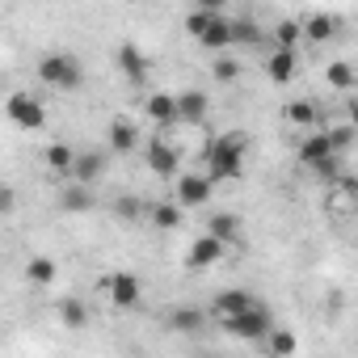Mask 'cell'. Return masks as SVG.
I'll use <instances>...</instances> for the list:
<instances>
[{"label":"cell","mask_w":358,"mask_h":358,"mask_svg":"<svg viewBox=\"0 0 358 358\" xmlns=\"http://www.w3.org/2000/svg\"><path fill=\"white\" fill-rule=\"evenodd\" d=\"M207 177L211 182H236L245 173V131H228V135H215L211 148H207Z\"/></svg>","instance_id":"6da1fadb"},{"label":"cell","mask_w":358,"mask_h":358,"mask_svg":"<svg viewBox=\"0 0 358 358\" xmlns=\"http://www.w3.org/2000/svg\"><path fill=\"white\" fill-rule=\"evenodd\" d=\"M38 80H43L47 89H55V93H72V89H80L85 68H80L76 55H68V51H51V55L38 59Z\"/></svg>","instance_id":"7a4b0ae2"},{"label":"cell","mask_w":358,"mask_h":358,"mask_svg":"<svg viewBox=\"0 0 358 358\" xmlns=\"http://www.w3.org/2000/svg\"><path fill=\"white\" fill-rule=\"evenodd\" d=\"M224 329H228L232 337H241V341H266V333L274 329V316H270V308L257 299L249 312H241V316L224 320Z\"/></svg>","instance_id":"3957f363"},{"label":"cell","mask_w":358,"mask_h":358,"mask_svg":"<svg viewBox=\"0 0 358 358\" xmlns=\"http://www.w3.org/2000/svg\"><path fill=\"white\" fill-rule=\"evenodd\" d=\"M5 114H9V122L22 127V131L47 127V110H43V101H38L34 93H13V97L5 101Z\"/></svg>","instance_id":"277c9868"},{"label":"cell","mask_w":358,"mask_h":358,"mask_svg":"<svg viewBox=\"0 0 358 358\" xmlns=\"http://www.w3.org/2000/svg\"><path fill=\"white\" fill-rule=\"evenodd\" d=\"M211 190H215V182L207 173H182L177 177V207H203V203H211Z\"/></svg>","instance_id":"5b68a950"},{"label":"cell","mask_w":358,"mask_h":358,"mask_svg":"<svg viewBox=\"0 0 358 358\" xmlns=\"http://www.w3.org/2000/svg\"><path fill=\"white\" fill-rule=\"evenodd\" d=\"M173 110H177V122L203 127V122H207V110H211V97H207L203 89H186V93L173 97Z\"/></svg>","instance_id":"8992f818"},{"label":"cell","mask_w":358,"mask_h":358,"mask_svg":"<svg viewBox=\"0 0 358 358\" xmlns=\"http://www.w3.org/2000/svg\"><path fill=\"white\" fill-rule=\"evenodd\" d=\"M224 262V245L215 241V236H199L190 249H186V270H194V274H203V270H211V266H220Z\"/></svg>","instance_id":"52a82bcc"},{"label":"cell","mask_w":358,"mask_h":358,"mask_svg":"<svg viewBox=\"0 0 358 358\" xmlns=\"http://www.w3.org/2000/svg\"><path fill=\"white\" fill-rule=\"evenodd\" d=\"M148 169H156V177H177V169H182V152H177L169 139H152L148 143Z\"/></svg>","instance_id":"ba28073f"},{"label":"cell","mask_w":358,"mask_h":358,"mask_svg":"<svg viewBox=\"0 0 358 358\" xmlns=\"http://www.w3.org/2000/svg\"><path fill=\"white\" fill-rule=\"evenodd\" d=\"M207 51H220V55H228V47H232V17L220 9L211 22H207V30H203V38H199Z\"/></svg>","instance_id":"9c48e42d"},{"label":"cell","mask_w":358,"mask_h":358,"mask_svg":"<svg viewBox=\"0 0 358 358\" xmlns=\"http://www.w3.org/2000/svg\"><path fill=\"white\" fill-rule=\"evenodd\" d=\"M257 299L249 295V291H241V287H232V291H220L215 299H211V312L220 316V320H232V316H241V312H249Z\"/></svg>","instance_id":"30bf717a"},{"label":"cell","mask_w":358,"mask_h":358,"mask_svg":"<svg viewBox=\"0 0 358 358\" xmlns=\"http://www.w3.org/2000/svg\"><path fill=\"white\" fill-rule=\"evenodd\" d=\"M266 76H270L274 85H291V80L299 76V51H274V55L266 59Z\"/></svg>","instance_id":"8fae6325"},{"label":"cell","mask_w":358,"mask_h":358,"mask_svg":"<svg viewBox=\"0 0 358 358\" xmlns=\"http://www.w3.org/2000/svg\"><path fill=\"white\" fill-rule=\"evenodd\" d=\"M106 291H110V303L114 308H135L139 303V278L135 274H114L106 282Z\"/></svg>","instance_id":"7c38bea8"},{"label":"cell","mask_w":358,"mask_h":358,"mask_svg":"<svg viewBox=\"0 0 358 358\" xmlns=\"http://www.w3.org/2000/svg\"><path fill=\"white\" fill-rule=\"evenodd\" d=\"M114 59H118V68H122V76H127V80H135V85H139V80L148 76V55H143L135 43H122Z\"/></svg>","instance_id":"4fadbf2b"},{"label":"cell","mask_w":358,"mask_h":358,"mask_svg":"<svg viewBox=\"0 0 358 358\" xmlns=\"http://www.w3.org/2000/svg\"><path fill=\"white\" fill-rule=\"evenodd\" d=\"M337 152H333V143H329V135L320 131V135H308L303 143H299V160L308 164V169H320L324 160H333Z\"/></svg>","instance_id":"5bb4252c"},{"label":"cell","mask_w":358,"mask_h":358,"mask_svg":"<svg viewBox=\"0 0 358 358\" xmlns=\"http://www.w3.org/2000/svg\"><path fill=\"white\" fill-rule=\"evenodd\" d=\"M101 173H106V156H101V152H80V156L72 160V177H76V186H93Z\"/></svg>","instance_id":"9a60e30c"},{"label":"cell","mask_w":358,"mask_h":358,"mask_svg":"<svg viewBox=\"0 0 358 358\" xmlns=\"http://www.w3.org/2000/svg\"><path fill=\"white\" fill-rule=\"evenodd\" d=\"M299 30H303V38L324 43V38H333V30H337V13H308V17L299 22Z\"/></svg>","instance_id":"2e32d148"},{"label":"cell","mask_w":358,"mask_h":358,"mask_svg":"<svg viewBox=\"0 0 358 358\" xmlns=\"http://www.w3.org/2000/svg\"><path fill=\"white\" fill-rule=\"evenodd\" d=\"M143 114H148L156 127H169V122H177V110H173V93H152V97L143 101Z\"/></svg>","instance_id":"e0dca14e"},{"label":"cell","mask_w":358,"mask_h":358,"mask_svg":"<svg viewBox=\"0 0 358 358\" xmlns=\"http://www.w3.org/2000/svg\"><path fill=\"white\" fill-rule=\"evenodd\" d=\"M106 135H110V148H114V152H131V148L139 143V127H135L131 118H114Z\"/></svg>","instance_id":"ac0fdd59"},{"label":"cell","mask_w":358,"mask_h":358,"mask_svg":"<svg viewBox=\"0 0 358 358\" xmlns=\"http://www.w3.org/2000/svg\"><path fill=\"white\" fill-rule=\"evenodd\" d=\"M207 236H215L220 245H228V241H236V236H241V220H236L232 211H215V215H211V224H207Z\"/></svg>","instance_id":"d6986e66"},{"label":"cell","mask_w":358,"mask_h":358,"mask_svg":"<svg viewBox=\"0 0 358 358\" xmlns=\"http://www.w3.org/2000/svg\"><path fill=\"white\" fill-rule=\"evenodd\" d=\"M266 350H270V358H295L299 337H295L291 329H270V333H266Z\"/></svg>","instance_id":"ffe728a7"},{"label":"cell","mask_w":358,"mask_h":358,"mask_svg":"<svg viewBox=\"0 0 358 358\" xmlns=\"http://www.w3.org/2000/svg\"><path fill=\"white\" fill-rule=\"evenodd\" d=\"M203 320H207V316H203L199 308H173V312H169V329H173V333H199Z\"/></svg>","instance_id":"44dd1931"},{"label":"cell","mask_w":358,"mask_h":358,"mask_svg":"<svg viewBox=\"0 0 358 358\" xmlns=\"http://www.w3.org/2000/svg\"><path fill=\"white\" fill-rule=\"evenodd\" d=\"M55 274H59L55 257H30V262H26V278H30V282H38V287H51V282H55Z\"/></svg>","instance_id":"7402d4cb"},{"label":"cell","mask_w":358,"mask_h":358,"mask_svg":"<svg viewBox=\"0 0 358 358\" xmlns=\"http://www.w3.org/2000/svg\"><path fill=\"white\" fill-rule=\"evenodd\" d=\"M148 220H152L160 232H173V228H182V207H177V203H156V207L148 211Z\"/></svg>","instance_id":"603a6c76"},{"label":"cell","mask_w":358,"mask_h":358,"mask_svg":"<svg viewBox=\"0 0 358 358\" xmlns=\"http://www.w3.org/2000/svg\"><path fill=\"white\" fill-rule=\"evenodd\" d=\"M324 76H329V85H333L337 93H350V89L358 85V72H354V68H350L345 59H337V64H329V72H324Z\"/></svg>","instance_id":"cb8c5ba5"},{"label":"cell","mask_w":358,"mask_h":358,"mask_svg":"<svg viewBox=\"0 0 358 358\" xmlns=\"http://www.w3.org/2000/svg\"><path fill=\"white\" fill-rule=\"evenodd\" d=\"M59 320H64L68 329H85V324H89V303H80V299H59Z\"/></svg>","instance_id":"d4e9b609"},{"label":"cell","mask_w":358,"mask_h":358,"mask_svg":"<svg viewBox=\"0 0 358 358\" xmlns=\"http://www.w3.org/2000/svg\"><path fill=\"white\" fill-rule=\"evenodd\" d=\"M303 38V30H299V22L295 17H282L278 26H274V43H278V51H295V43Z\"/></svg>","instance_id":"484cf974"},{"label":"cell","mask_w":358,"mask_h":358,"mask_svg":"<svg viewBox=\"0 0 358 358\" xmlns=\"http://www.w3.org/2000/svg\"><path fill=\"white\" fill-rule=\"evenodd\" d=\"M64 207H68L72 215H85V211H93L97 203H93V190H89V186H72V190L64 194Z\"/></svg>","instance_id":"4316f807"},{"label":"cell","mask_w":358,"mask_h":358,"mask_svg":"<svg viewBox=\"0 0 358 358\" xmlns=\"http://www.w3.org/2000/svg\"><path fill=\"white\" fill-rule=\"evenodd\" d=\"M320 114H316V101H291L287 106V122L291 127H312Z\"/></svg>","instance_id":"83f0119b"},{"label":"cell","mask_w":358,"mask_h":358,"mask_svg":"<svg viewBox=\"0 0 358 358\" xmlns=\"http://www.w3.org/2000/svg\"><path fill=\"white\" fill-rule=\"evenodd\" d=\"M72 160H76V152H72L68 143H51V148H47V164H51L55 173H72Z\"/></svg>","instance_id":"f1b7e54d"},{"label":"cell","mask_w":358,"mask_h":358,"mask_svg":"<svg viewBox=\"0 0 358 358\" xmlns=\"http://www.w3.org/2000/svg\"><path fill=\"white\" fill-rule=\"evenodd\" d=\"M262 38V26L249 22V17H232V43H257Z\"/></svg>","instance_id":"f546056e"},{"label":"cell","mask_w":358,"mask_h":358,"mask_svg":"<svg viewBox=\"0 0 358 358\" xmlns=\"http://www.w3.org/2000/svg\"><path fill=\"white\" fill-rule=\"evenodd\" d=\"M211 76H215L220 85H224V80H236V76H241V59H232V55H215Z\"/></svg>","instance_id":"4dcf8cb0"},{"label":"cell","mask_w":358,"mask_h":358,"mask_svg":"<svg viewBox=\"0 0 358 358\" xmlns=\"http://www.w3.org/2000/svg\"><path fill=\"white\" fill-rule=\"evenodd\" d=\"M220 9H194L190 17H186V34H194V38H203V30H207V22L215 17Z\"/></svg>","instance_id":"1f68e13d"},{"label":"cell","mask_w":358,"mask_h":358,"mask_svg":"<svg viewBox=\"0 0 358 358\" xmlns=\"http://www.w3.org/2000/svg\"><path fill=\"white\" fill-rule=\"evenodd\" d=\"M324 135H329L333 152H345V148L354 143V127H350V122H341V127H333V131H324Z\"/></svg>","instance_id":"d6a6232c"},{"label":"cell","mask_w":358,"mask_h":358,"mask_svg":"<svg viewBox=\"0 0 358 358\" xmlns=\"http://www.w3.org/2000/svg\"><path fill=\"white\" fill-rule=\"evenodd\" d=\"M139 211H143V203H139L135 194H127V199H118V203H114V215H118V220H135Z\"/></svg>","instance_id":"836d02e7"},{"label":"cell","mask_w":358,"mask_h":358,"mask_svg":"<svg viewBox=\"0 0 358 358\" xmlns=\"http://www.w3.org/2000/svg\"><path fill=\"white\" fill-rule=\"evenodd\" d=\"M13 203H17V194H13L9 186H0V215H9V211H13Z\"/></svg>","instance_id":"e575fe53"}]
</instances>
